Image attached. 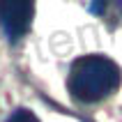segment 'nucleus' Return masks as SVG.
<instances>
[{
	"instance_id": "nucleus-2",
	"label": "nucleus",
	"mask_w": 122,
	"mask_h": 122,
	"mask_svg": "<svg viewBox=\"0 0 122 122\" xmlns=\"http://www.w3.org/2000/svg\"><path fill=\"white\" fill-rule=\"evenodd\" d=\"M35 16L32 2H0V25L9 41H19L30 30Z\"/></svg>"
},
{
	"instance_id": "nucleus-3",
	"label": "nucleus",
	"mask_w": 122,
	"mask_h": 122,
	"mask_svg": "<svg viewBox=\"0 0 122 122\" xmlns=\"http://www.w3.org/2000/svg\"><path fill=\"white\" fill-rule=\"evenodd\" d=\"M5 122H39V117L35 115L32 111H28V108H16Z\"/></svg>"
},
{
	"instance_id": "nucleus-1",
	"label": "nucleus",
	"mask_w": 122,
	"mask_h": 122,
	"mask_svg": "<svg viewBox=\"0 0 122 122\" xmlns=\"http://www.w3.org/2000/svg\"><path fill=\"white\" fill-rule=\"evenodd\" d=\"M122 85V69L113 58L102 53L81 55L71 62L67 74V90L76 102L97 104L111 97Z\"/></svg>"
}]
</instances>
